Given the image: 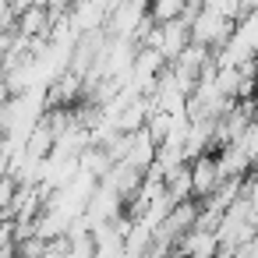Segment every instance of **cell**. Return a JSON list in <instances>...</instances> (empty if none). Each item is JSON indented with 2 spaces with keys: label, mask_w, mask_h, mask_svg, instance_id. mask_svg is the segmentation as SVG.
I'll return each instance as SVG.
<instances>
[{
  "label": "cell",
  "mask_w": 258,
  "mask_h": 258,
  "mask_svg": "<svg viewBox=\"0 0 258 258\" xmlns=\"http://www.w3.org/2000/svg\"><path fill=\"white\" fill-rule=\"evenodd\" d=\"M177 258H219L223 254V240L212 226H191L180 240H177Z\"/></svg>",
  "instance_id": "6da1fadb"
},
{
  "label": "cell",
  "mask_w": 258,
  "mask_h": 258,
  "mask_svg": "<svg viewBox=\"0 0 258 258\" xmlns=\"http://www.w3.org/2000/svg\"><path fill=\"white\" fill-rule=\"evenodd\" d=\"M191 180H195V198L202 202V198H209L212 191H219V184L226 180L223 177V170H219V156H198V159H191Z\"/></svg>",
  "instance_id": "7a4b0ae2"
},
{
  "label": "cell",
  "mask_w": 258,
  "mask_h": 258,
  "mask_svg": "<svg viewBox=\"0 0 258 258\" xmlns=\"http://www.w3.org/2000/svg\"><path fill=\"white\" fill-rule=\"evenodd\" d=\"M191 8V0H152V18L156 22H173V18H184Z\"/></svg>",
  "instance_id": "3957f363"
},
{
  "label": "cell",
  "mask_w": 258,
  "mask_h": 258,
  "mask_svg": "<svg viewBox=\"0 0 258 258\" xmlns=\"http://www.w3.org/2000/svg\"><path fill=\"white\" fill-rule=\"evenodd\" d=\"M240 149H244V152L251 156V163L258 166V117H254V124L240 135Z\"/></svg>",
  "instance_id": "277c9868"
},
{
  "label": "cell",
  "mask_w": 258,
  "mask_h": 258,
  "mask_svg": "<svg viewBox=\"0 0 258 258\" xmlns=\"http://www.w3.org/2000/svg\"><path fill=\"white\" fill-rule=\"evenodd\" d=\"M244 198L251 202V209H254V216H258V170H254V177L244 180Z\"/></svg>",
  "instance_id": "5b68a950"
},
{
  "label": "cell",
  "mask_w": 258,
  "mask_h": 258,
  "mask_svg": "<svg viewBox=\"0 0 258 258\" xmlns=\"http://www.w3.org/2000/svg\"><path fill=\"white\" fill-rule=\"evenodd\" d=\"M191 4H205V0H191Z\"/></svg>",
  "instance_id": "8992f818"
}]
</instances>
